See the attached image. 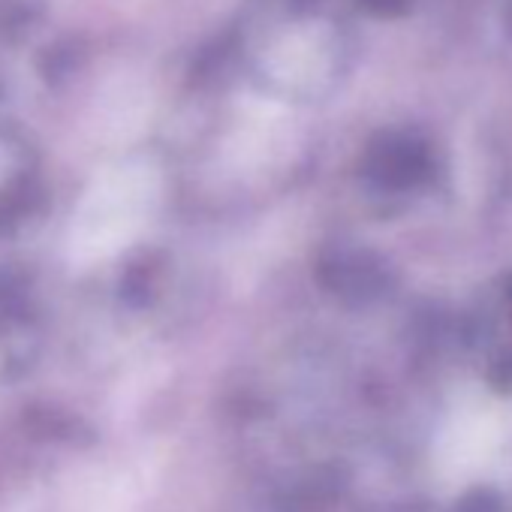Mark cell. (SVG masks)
Segmentation results:
<instances>
[{
	"label": "cell",
	"mask_w": 512,
	"mask_h": 512,
	"mask_svg": "<svg viewBox=\"0 0 512 512\" xmlns=\"http://www.w3.org/2000/svg\"><path fill=\"white\" fill-rule=\"evenodd\" d=\"M160 193V178L148 163H124L85 193L73 220V260H106L142 229Z\"/></svg>",
	"instance_id": "1"
}]
</instances>
